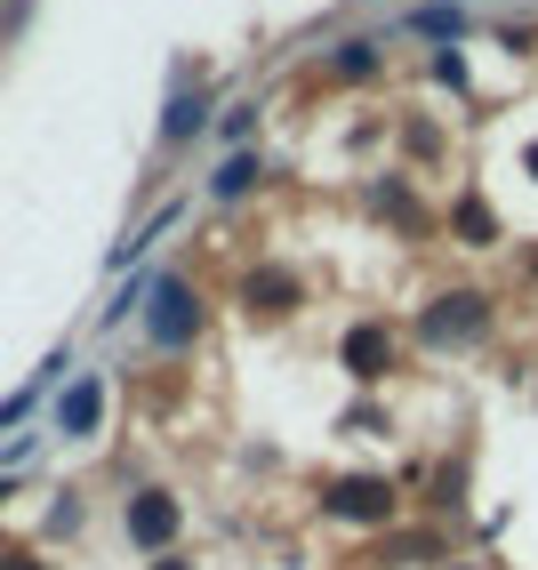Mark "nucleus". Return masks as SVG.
<instances>
[{
    "label": "nucleus",
    "instance_id": "14",
    "mask_svg": "<svg viewBox=\"0 0 538 570\" xmlns=\"http://www.w3.org/2000/svg\"><path fill=\"white\" fill-rule=\"evenodd\" d=\"M153 570H194V562H153Z\"/></svg>",
    "mask_w": 538,
    "mask_h": 570
},
{
    "label": "nucleus",
    "instance_id": "4",
    "mask_svg": "<svg viewBox=\"0 0 538 570\" xmlns=\"http://www.w3.org/2000/svg\"><path fill=\"white\" fill-rule=\"evenodd\" d=\"M482 306H490V297H475V289H467V297H434V314L418 322V330H427L434 346H458V337H475V330L490 322Z\"/></svg>",
    "mask_w": 538,
    "mask_h": 570
},
{
    "label": "nucleus",
    "instance_id": "9",
    "mask_svg": "<svg viewBox=\"0 0 538 570\" xmlns=\"http://www.w3.org/2000/svg\"><path fill=\"white\" fill-rule=\"evenodd\" d=\"M370 65H378V49H370V41H345V49L330 57V72H345V81H362Z\"/></svg>",
    "mask_w": 538,
    "mask_h": 570
},
{
    "label": "nucleus",
    "instance_id": "5",
    "mask_svg": "<svg viewBox=\"0 0 538 570\" xmlns=\"http://www.w3.org/2000/svg\"><path fill=\"white\" fill-rule=\"evenodd\" d=\"M97 417H105V386H97V377H81V386L57 402V426H65V434H97Z\"/></svg>",
    "mask_w": 538,
    "mask_h": 570
},
{
    "label": "nucleus",
    "instance_id": "2",
    "mask_svg": "<svg viewBox=\"0 0 538 570\" xmlns=\"http://www.w3.org/2000/svg\"><path fill=\"white\" fill-rule=\"evenodd\" d=\"M202 330V306L185 282H153V346H194Z\"/></svg>",
    "mask_w": 538,
    "mask_h": 570
},
{
    "label": "nucleus",
    "instance_id": "12",
    "mask_svg": "<svg viewBox=\"0 0 538 570\" xmlns=\"http://www.w3.org/2000/svg\"><path fill=\"white\" fill-rule=\"evenodd\" d=\"M202 129V97H177L169 105V137H194Z\"/></svg>",
    "mask_w": 538,
    "mask_h": 570
},
{
    "label": "nucleus",
    "instance_id": "11",
    "mask_svg": "<svg viewBox=\"0 0 538 570\" xmlns=\"http://www.w3.org/2000/svg\"><path fill=\"white\" fill-rule=\"evenodd\" d=\"M410 24H418V32H467V9H418Z\"/></svg>",
    "mask_w": 538,
    "mask_h": 570
},
{
    "label": "nucleus",
    "instance_id": "6",
    "mask_svg": "<svg viewBox=\"0 0 538 570\" xmlns=\"http://www.w3.org/2000/svg\"><path fill=\"white\" fill-rule=\"evenodd\" d=\"M345 362H354V377H387V330H354L345 337Z\"/></svg>",
    "mask_w": 538,
    "mask_h": 570
},
{
    "label": "nucleus",
    "instance_id": "8",
    "mask_svg": "<svg viewBox=\"0 0 538 570\" xmlns=\"http://www.w3.org/2000/svg\"><path fill=\"white\" fill-rule=\"evenodd\" d=\"M450 225H458V234H467V242H498V217H490V202H475V194H467V202L450 209Z\"/></svg>",
    "mask_w": 538,
    "mask_h": 570
},
{
    "label": "nucleus",
    "instance_id": "1",
    "mask_svg": "<svg viewBox=\"0 0 538 570\" xmlns=\"http://www.w3.org/2000/svg\"><path fill=\"white\" fill-rule=\"evenodd\" d=\"M330 514H338V522H387V514H394V482H378V474H338V482H330Z\"/></svg>",
    "mask_w": 538,
    "mask_h": 570
},
{
    "label": "nucleus",
    "instance_id": "7",
    "mask_svg": "<svg viewBox=\"0 0 538 570\" xmlns=\"http://www.w3.org/2000/svg\"><path fill=\"white\" fill-rule=\"evenodd\" d=\"M250 306L257 314H290L297 306V282L290 274H250Z\"/></svg>",
    "mask_w": 538,
    "mask_h": 570
},
{
    "label": "nucleus",
    "instance_id": "13",
    "mask_svg": "<svg viewBox=\"0 0 538 570\" xmlns=\"http://www.w3.org/2000/svg\"><path fill=\"white\" fill-rule=\"evenodd\" d=\"M0 570H41V562H32V554H0Z\"/></svg>",
    "mask_w": 538,
    "mask_h": 570
},
{
    "label": "nucleus",
    "instance_id": "3",
    "mask_svg": "<svg viewBox=\"0 0 538 570\" xmlns=\"http://www.w3.org/2000/svg\"><path fill=\"white\" fill-rule=\"evenodd\" d=\"M177 499H169V490H137V499H129V539L137 547H169L177 539Z\"/></svg>",
    "mask_w": 538,
    "mask_h": 570
},
{
    "label": "nucleus",
    "instance_id": "10",
    "mask_svg": "<svg viewBox=\"0 0 538 570\" xmlns=\"http://www.w3.org/2000/svg\"><path fill=\"white\" fill-rule=\"evenodd\" d=\"M250 185H257V161H225V169H217V194H225V202L250 194Z\"/></svg>",
    "mask_w": 538,
    "mask_h": 570
},
{
    "label": "nucleus",
    "instance_id": "15",
    "mask_svg": "<svg viewBox=\"0 0 538 570\" xmlns=\"http://www.w3.org/2000/svg\"><path fill=\"white\" fill-rule=\"evenodd\" d=\"M530 169H538V145H530Z\"/></svg>",
    "mask_w": 538,
    "mask_h": 570
}]
</instances>
